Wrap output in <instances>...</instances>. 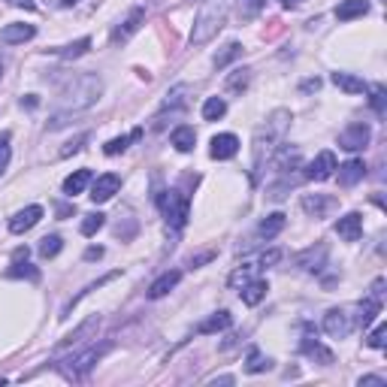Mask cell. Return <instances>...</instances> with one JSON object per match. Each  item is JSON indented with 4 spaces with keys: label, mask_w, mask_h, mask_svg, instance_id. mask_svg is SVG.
<instances>
[{
    "label": "cell",
    "mask_w": 387,
    "mask_h": 387,
    "mask_svg": "<svg viewBox=\"0 0 387 387\" xmlns=\"http://www.w3.org/2000/svg\"><path fill=\"white\" fill-rule=\"evenodd\" d=\"M100 94H103V79L97 76V73H82V76H76L64 91H60V97H58V109H60V112L48 121V127H52V130L64 127L67 124V115L82 112V109L94 106L97 100H100Z\"/></svg>",
    "instance_id": "6da1fadb"
},
{
    "label": "cell",
    "mask_w": 387,
    "mask_h": 387,
    "mask_svg": "<svg viewBox=\"0 0 387 387\" xmlns=\"http://www.w3.org/2000/svg\"><path fill=\"white\" fill-rule=\"evenodd\" d=\"M287 121H290V112H287V109H275V112L270 115V121H266L263 127H258V133H254V149H251L254 181L260 179L263 164L275 154V145H278V139H282V133H285V127H287Z\"/></svg>",
    "instance_id": "7a4b0ae2"
},
{
    "label": "cell",
    "mask_w": 387,
    "mask_h": 387,
    "mask_svg": "<svg viewBox=\"0 0 387 387\" xmlns=\"http://www.w3.org/2000/svg\"><path fill=\"white\" fill-rule=\"evenodd\" d=\"M227 21V4L224 0H209L200 12H197V21H194V31H191V43L194 46H203L218 36V31L224 28Z\"/></svg>",
    "instance_id": "3957f363"
},
{
    "label": "cell",
    "mask_w": 387,
    "mask_h": 387,
    "mask_svg": "<svg viewBox=\"0 0 387 387\" xmlns=\"http://www.w3.org/2000/svg\"><path fill=\"white\" fill-rule=\"evenodd\" d=\"M106 348L109 345H91V348H85V351H73V357H67L64 363H60V372H64V378L70 381H85L88 378V372L94 369V363L100 360L106 354Z\"/></svg>",
    "instance_id": "277c9868"
},
{
    "label": "cell",
    "mask_w": 387,
    "mask_h": 387,
    "mask_svg": "<svg viewBox=\"0 0 387 387\" xmlns=\"http://www.w3.org/2000/svg\"><path fill=\"white\" fill-rule=\"evenodd\" d=\"M360 327V306H339L324 314V333L333 339H345Z\"/></svg>",
    "instance_id": "5b68a950"
},
{
    "label": "cell",
    "mask_w": 387,
    "mask_h": 387,
    "mask_svg": "<svg viewBox=\"0 0 387 387\" xmlns=\"http://www.w3.org/2000/svg\"><path fill=\"white\" fill-rule=\"evenodd\" d=\"M154 200H157V206H161L166 224H173L176 230L188 224V215H191V200H188V194H181V191L173 188V191L154 194Z\"/></svg>",
    "instance_id": "8992f818"
},
{
    "label": "cell",
    "mask_w": 387,
    "mask_h": 387,
    "mask_svg": "<svg viewBox=\"0 0 387 387\" xmlns=\"http://www.w3.org/2000/svg\"><path fill=\"white\" fill-rule=\"evenodd\" d=\"M372 139V130L366 124H351L348 130L339 133V149H345V152H360V149H366Z\"/></svg>",
    "instance_id": "52a82bcc"
},
{
    "label": "cell",
    "mask_w": 387,
    "mask_h": 387,
    "mask_svg": "<svg viewBox=\"0 0 387 387\" xmlns=\"http://www.w3.org/2000/svg\"><path fill=\"white\" fill-rule=\"evenodd\" d=\"M333 209H339V200L330 197V194H306L302 197V212L312 218H327Z\"/></svg>",
    "instance_id": "ba28073f"
},
{
    "label": "cell",
    "mask_w": 387,
    "mask_h": 387,
    "mask_svg": "<svg viewBox=\"0 0 387 387\" xmlns=\"http://www.w3.org/2000/svg\"><path fill=\"white\" fill-rule=\"evenodd\" d=\"M97 327H100V314H94V318L85 321L76 333H70V336L64 339V342L58 345V354H64V351H76V348H82L85 342H88V336L97 330Z\"/></svg>",
    "instance_id": "9c48e42d"
},
{
    "label": "cell",
    "mask_w": 387,
    "mask_h": 387,
    "mask_svg": "<svg viewBox=\"0 0 387 387\" xmlns=\"http://www.w3.org/2000/svg\"><path fill=\"white\" fill-rule=\"evenodd\" d=\"M145 24V9L142 6H137V9H130L127 12V18L118 24V28L112 31V43H127L133 33H137L139 28Z\"/></svg>",
    "instance_id": "30bf717a"
},
{
    "label": "cell",
    "mask_w": 387,
    "mask_h": 387,
    "mask_svg": "<svg viewBox=\"0 0 387 387\" xmlns=\"http://www.w3.org/2000/svg\"><path fill=\"white\" fill-rule=\"evenodd\" d=\"M333 173H336V154H333V152H321V154L309 164L306 179H312V181H324V179H330Z\"/></svg>",
    "instance_id": "8fae6325"
},
{
    "label": "cell",
    "mask_w": 387,
    "mask_h": 387,
    "mask_svg": "<svg viewBox=\"0 0 387 387\" xmlns=\"http://www.w3.org/2000/svg\"><path fill=\"white\" fill-rule=\"evenodd\" d=\"M118 188H121V179L115 176V173H106V176H100L91 185V200L94 203H106V200H112L115 194H118Z\"/></svg>",
    "instance_id": "7c38bea8"
},
{
    "label": "cell",
    "mask_w": 387,
    "mask_h": 387,
    "mask_svg": "<svg viewBox=\"0 0 387 387\" xmlns=\"http://www.w3.org/2000/svg\"><path fill=\"white\" fill-rule=\"evenodd\" d=\"M336 233L342 236L345 242H357L363 236V215L360 212H348L345 218L336 221Z\"/></svg>",
    "instance_id": "4fadbf2b"
},
{
    "label": "cell",
    "mask_w": 387,
    "mask_h": 387,
    "mask_svg": "<svg viewBox=\"0 0 387 387\" xmlns=\"http://www.w3.org/2000/svg\"><path fill=\"white\" fill-rule=\"evenodd\" d=\"M239 152V139L233 137V133H218V137L212 139V149L209 154L215 157V161H230Z\"/></svg>",
    "instance_id": "5bb4252c"
},
{
    "label": "cell",
    "mask_w": 387,
    "mask_h": 387,
    "mask_svg": "<svg viewBox=\"0 0 387 387\" xmlns=\"http://www.w3.org/2000/svg\"><path fill=\"white\" fill-rule=\"evenodd\" d=\"M40 218H43V209H40V206H28V209H21V212L12 215L9 230H12V233H24V230L36 227V221H40Z\"/></svg>",
    "instance_id": "9a60e30c"
},
{
    "label": "cell",
    "mask_w": 387,
    "mask_h": 387,
    "mask_svg": "<svg viewBox=\"0 0 387 387\" xmlns=\"http://www.w3.org/2000/svg\"><path fill=\"white\" fill-rule=\"evenodd\" d=\"M33 33H36L33 24H21V21H16V24H6V28L0 31V40H4L6 46H16V43H28V40H33Z\"/></svg>",
    "instance_id": "2e32d148"
},
{
    "label": "cell",
    "mask_w": 387,
    "mask_h": 387,
    "mask_svg": "<svg viewBox=\"0 0 387 387\" xmlns=\"http://www.w3.org/2000/svg\"><path fill=\"white\" fill-rule=\"evenodd\" d=\"M302 354L312 357V360H318L321 366H330V363H333V351L324 348L314 336H306V339H302Z\"/></svg>",
    "instance_id": "e0dca14e"
},
{
    "label": "cell",
    "mask_w": 387,
    "mask_h": 387,
    "mask_svg": "<svg viewBox=\"0 0 387 387\" xmlns=\"http://www.w3.org/2000/svg\"><path fill=\"white\" fill-rule=\"evenodd\" d=\"M336 169H339V185H342V188L357 185V181L366 176V166H363V161H348V164L336 166Z\"/></svg>",
    "instance_id": "ac0fdd59"
},
{
    "label": "cell",
    "mask_w": 387,
    "mask_h": 387,
    "mask_svg": "<svg viewBox=\"0 0 387 387\" xmlns=\"http://www.w3.org/2000/svg\"><path fill=\"white\" fill-rule=\"evenodd\" d=\"M6 275H9V278H21V275H24V278H31V282H33L36 275H40V272H36L33 266L28 263V248H18V251H16V258H12V270H9Z\"/></svg>",
    "instance_id": "d6986e66"
},
{
    "label": "cell",
    "mask_w": 387,
    "mask_h": 387,
    "mask_svg": "<svg viewBox=\"0 0 387 387\" xmlns=\"http://www.w3.org/2000/svg\"><path fill=\"white\" fill-rule=\"evenodd\" d=\"M366 12H369L366 0H342V4L336 6V18L339 21H351V18H357V16H366Z\"/></svg>",
    "instance_id": "ffe728a7"
},
{
    "label": "cell",
    "mask_w": 387,
    "mask_h": 387,
    "mask_svg": "<svg viewBox=\"0 0 387 387\" xmlns=\"http://www.w3.org/2000/svg\"><path fill=\"white\" fill-rule=\"evenodd\" d=\"M266 290H270V287H266V282H260V278H251V282L242 285L239 294H242V302H245V306H258V302L266 297Z\"/></svg>",
    "instance_id": "44dd1931"
},
{
    "label": "cell",
    "mask_w": 387,
    "mask_h": 387,
    "mask_svg": "<svg viewBox=\"0 0 387 387\" xmlns=\"http://www.w3.org/2000/svg\"><path fill=\"white\" fill-rule=\"evenodd\" d=\"M179 278H181V272H176V270H173V272H164V275L157 278V282L149 287V297H152V299H161V297H166L169 290H173V287L179 285Z\"/></svg>",
    "instance_id": "7402d4cb"
},
{
    "label": "cell",
    "mask_w": 387,
    "mask_h": 387,
    "mask_svg": "<svg viewBox=\"0 0 387 387\" xmlns=\"http://www.w3.org/2000/svg\"><path fill=\"white\" fill-rule=\"evenodd\" d=\"M88 185H91V169H76L73 176H67V179H64V194H70V197H76V194H82Z\"/></svg>",
    "instance_id": "603a6c76"
},
{
    "label": "cell",
    "mask_w": 387,
    "mask_h": 387,
    "mask_svg": "<svg viewBox=\"0 0 387 387\" xmlns=\"http://www.w3.org/2000/svg\"><path fill=\"white\" fill-rule=\"evenodd\" d=\"M333 85L336 88H342L348 94H366V82L351 76V73H333Z\"/></svg>",
    "instance_id": "cb8c5ba5"
},
{
    "label": "cell",
    "mask_w": 387,
    "mask_h": 387,
    "mask_svg": "<svg viewBox=\"0 0 387 387\" xmlns=\"http://www.w3.org/2000/svg\"><path fill=\"white\" fill-rule=\"evenodd\" d=\"M324 258H327V248L324 245H318V251L314 248H309V251H302L299 258H297V266L299 270H321V263H324Z\"/></svg>",
    "instance_id": "d4e9b609"
},
{
    "label": "cell",
    "mask_w": 387,
    "mask_h": 387,
    "mask_svg": "<svg viewBox=\"0 0 387 387\" xmlns=\"http://www.w3.org/2000/svg\"><path fill=\"white\" fill-rule=\"evenodd\" d=\"M285 230V215L282 212H275V215H270L266 221H260V227H258V233L263 236V239H272V236H278Z\"/></svg>",
    "instance_id": "484cf974"
},
{
    "label": "cell",
    "mask_w": 387,
    "mask_h": 387,
    "mask_svg": "<svg viewBox=\"0 0 387 387\" xmlns=\"http://www.w3.org/2000/svg\"><path fill=\"white\" fill-rule=\"evenodd\" d=\"M230 312H218V314H212L209 321H203L200 327H197V333H218V330H227L230 327Z\"/></svg>",
    "instance_id": "4316f807"
},
{
    "label": "cell",
    "mask_w": 387,
    "mask_h": 387,
    "mask_svg": "<svg viewBox=\"0 0 387 387\" xmlns=\"http://www.w3.org/2000/svg\"><path fill=\"white\" fill-rule=\"evenodd\" d=\"M194 142H197V133H194V127H176L173 130V145L179 152H191Z\"/></svg>",
    "instance_id": "83f0119b"
},
{
    "label": "cell",
    "mask_w": 387,
    "mask_h": 387,
    "mask_svg": "<svg viewBox=\"0 0 387 387\" xmlns=\"http://www.w3.org/2000/svg\"><path fill=\"white\" fill-rule=\"evenodd\" d=\"M224 112H227L224 97H209V100L203 103V118H206V121H218V118H224Z\"/></svg>",
    "instance_id": "f1b7e54d"
},
{
    "label": "cell",
    "mask_w": 387,
    "mask_h": 387,
    "mask_svg": "<svg viewBox=\"0 0 387 387\" xmlns=\"http://www.w3.org/2000/svg\"><path fill=\"white\" fill-rule=\"evenodd\" d=\"M142 137V130H133V133H127V137H118V139H109L106 145H103V152L109 154V157H115V154H121L127 149V145L133 142V139H139Z\"/></svg>",
    "instance_id": "f546056e"
},
{
    "label": "cell",
    "mask_w": 387,
    "mask_h": 387,
    "mask_svg": "<svg viewBox=\"0 0 387 387\" xmlns=\"http://www.w3.org/2000/svg\"><path fill=\"white\" fill-rule=\"evenodd\" d=\"M272 366V360L270 357H263L260 354V351L258 348H254L251 351V354H248V363H245V372H251V375H258V372H266V369H270Z\"/></svg>",
    "instance_id": "4dcf8cb0"
},
{
    "label": "cell",
    "mask_w": 387,
    "mask_h": 387,
    "mask_svg": "<svg viewBox=\"0 0 387 387\" xmlns=\"http://www.w3.org/2000/svg\"><path fill=\"white\" fill-rule=\"evenodd\" d=\"M239 55H242V46H239V43H227V46L221 48V52L215 55V67L221 70V67H227V64H230V60H236Z\"/></svg>",
    "instance_id": "1f68e13d"
},
{
    "label": "cell",
    "mask_w": 387,
    "mask_h": 387,
    "mask_svg": "<svg viewBox=\"0 0 387 387\" xmlns=\"http://www.w3.org/2000/svg\"><path fill=\"white\" fill-rule=\"evenodd\" d=\"M185 94H191V88H188V85H176V88L166 94L164 109H179V106H185V100H188Z\"/></svg>",
    "instance_id": "d6a6232c"
},
{
    "label": "cell",
    "mask_w": 387,
    "mask_h": 387,
    "mask_svg": "<svg viewBox=\"0 0 387 387\" xmlns=\"http://www.w3.org/2000/svg\"><path fill=\"white\" fill-rule=\"evenodd\" d=\"M254 270H260V266H251V263L236 266V272L230 275V287H242L245 282H251V278H254Z\"/></svg>",
    "instance_id": "836d02e7"
},
{
    "label": "cell",
    "mask_w": 387,
    "mask_h": 387,
    "mask_svg": "<svg viewBox=\"0 0 387 387\" xmlns=\"http://www.w3.org/2000/svg\"><path fill=\"white\" fill-rule=\"evenodd\" d=\"M369 103H372V109H375V115H381V118L387 115V91H384V85H375Z\"/></svg>",
    "instance_id": "e575fe53"
},
{
    "label": "cell",
    "mask_w": 387,
    "mask_h": 387,
    "mask_svg": "<svg viewBox=\"0 0 387 387\" xmlns=\"http://www.w3.org/2000/svg\"><path fill=\"white\" fill-rule=\"evenodd\" d=\"M103 221H106V215H100V212H94V215H85V221H82V236H94L97 230L103 227Z\"/></svg>",
    "instance_id": "d590c367"
},
{
    "label": "cell",
    "mask_w": 387,
    "mask_h": 387,
    "mask_svg": "<svg viewBox=\"0 0 387 387\" xmlns=\"http://www.w3.org/2000/svg\"><path fill=\"white\" fill-rule=\"evenodd\" d=\"M88 48H91V40H88V36H82V40H76V43H73V46H64V48H60V58H79V55H85V52H88Z\"/></svg>",
    "instance_id": "8d00e7d4"
},
{
    "label": "cell",
    "mask_w": 387,
    "mask_h": 387,
    "mask_svg": "<svg viewBox=\"0 0 387 387\" xmlns=\"http://www.w3.org/2000/svg\"><path fill=\"white\" fill-rule=\"evenodd\" d=\"M60 248H64V239H60V236H46V239L40 242V254H43L46 260H48V258H55V254H58Z\"/></svg>",
    "instance_id": "74e56055"
},
{
    "label": "cell",
    "mask_w": 387,
    "mask_h": 387,
    "mask_svg": "<svg viewBox=\"0 0 387 387\" xmlns=\"http://www.w3.org/2000/svg\"><path fill=\"white\" fill-rule=\"evenodd\" d=\"M9 142H12L9 133H0V173L9 166V157H12V145Z\"/></svg>",
    "instance_id": "f35d334b"
},
{
    "label": "cell",
    "mask_w": 387,
    "mask_h": 387,
    "mask_svg": "<svg viewBox=\"0 0 387 387\" xmlns=\"http://www.w3.org/2000/svg\"><path fill=\"white\" fill-rule=\"evenodd\" d=\"M366 342H369V348H384V345H387V324H378V327H375V330L369 333Z\"/></svg>",
    "instance_id": "ab89813d"
},
{
    "label": "cell",
    "mask_w": 387,
    "mask_h": 387,
    "mask_svg": "<svg viewBox=\"0 0 387 387\" xmlns=\"http://www.w3.org/2000/svg\"><path fill=\"white\" fill-rule=\"evenodd\" d=\"M263 4H266V0H245V4H242V9H239V12H242V18L251 21V18L263 9Z\"/></svg>",
    "instance_id": "60d3db41"
},
{
    "label": "cell",
    "mask_w": 387,
    "mask_h": 387,
    "mask_svg": "<svg viewBox=\"0 0 387 387\" xmlns=\"http://www.w3.org/2000/svg\"><path fill=\"white\" fill-rule=\"evenodd\" d=\"M248 79H251V70H236V76H230V91H242L248 85Z\"/></svg>",
    "instance_id": "b9f144b4"
},
{
    "label": "cell",
    "mask_w": 387,
    "mask_h": 387,
    "mask_svg": "<svg viewBox=\"0 0 387 387\" xmlns=\"http://www.w3.org/2000/svg\"><path fill=\"white\" fill-rule=\"evenodd\" d=\"M278 260H282V251L272 248V251H263V254H260L258 266H260V270H266V266H272V263H278Z\"/></svg>",
    "instance_id": "7bdbcfd3"
},
{
    "label": "cell",
    "mask_w": 387,
    "mask_h": 387,
    "mask_svg": "<svg viewBox=\"0 0 387 387\" xmlns=\"http://www.w3.org/2000/svg\"><path fill=\"white\" fill-rule=\"evenodd\" d=\"M360 387H387V381L378 378V375H363V378H360Z\"/></svg>",
    "instance_id": "ee69618b"
},
{
    "label": "cell",
    "mask_w": 387,
    "mask_h": 387,
    "mask_svg": "<svg viewBox=\"0 0 387 387\" xmlns=\"http://www.w3.org/2000/svg\"><path fill=\"white\" fill-rule=\"evenodd\" d=\"M85 139H88V137H79L76 142H70V145H67V149H60V154H64V157H67V154H73V152H79V149H82V142H85Z\"/></svg>",
    "instance_id": "f6af8a7d"
},
{
    "label": "cell",
    "mask_w": 387,
    "mask_h": 387,
    "mask_svg": "<svg viewBox=\"0 0 387 387\" xmlns=\"http://www.w3.org/2000/svg\"><path fill=\"white\" fill-rule=\"evenodd\" d=\"M212 258H215V251H206V254H200V258H194V260H191V266H200V263L212 260Z\"/></svg>",
    "instance_id": "bcb514c9"
},
{
    "label": "cell",
    "mask_w": 387,
    "mask_h": 387,
    "mask_svg": "<svg viewBox=\"0 0 387 387\" xmlns=\"http://www.w3.org/2000/svg\"><path fill=\"white\" fill-rule=\"evenodd\" d=\"M321 88V79H309V82H302V91H318Z\"/></svg>",
    "instance_id": "7dc6e473"
},
{
    "label": "cell",
    "mask_w": 387,
    "mask_h": 387,
    "mask_svg": "<svg viewBox=\"0 0 387 387\" xmlns=\"http://www.w3.org/2000/svg\"><path fill=\"white\" fill-rule=\"evenodd\" d=\"M97 258H103V248H88L85 251V260H97Z\"/></svg>",
    "instance_id": "c3c4849f"
},
{
    "label": "cell",
    "mask_w": 387,
    "mask_h": 387,
    "mask_svg": "<svg viewBox=\"0 0 387 387\" xmlns=\"http://www.w3.org/2000/svg\"><path fill=\"white\" fill-rule=\"evenodd\" d=\"M6 4H12V6H33V0H6Z\"/></svg>",
    "instance_id": "681fc988"
},
{
    "label": "cell",
    "mask_w": 387,
    "mask_h": 387,
    "mask_svg": "<svg viewBox=\"0 0 387 387\" xmlns=\"http://www.w3.org/2000/svg\"><path fill=\"white\" fill-rule=\"evenodd\" d=\"M302 4V0H282V6H287V9H297Z\"/></svg>",
    "instance_id": "f907efd6"
},
{
    "label": "cell",
    "mask_w": 387,
    "mask_h": 387,
    "mask_svg": "<svg viewBox=\"0 0 387 387\" xmlns=\"http://www.w3.org/2000/svg\"><path fill=\"white\" fill-rule=\"evenodd\" d=\"M60 4H64V6H73V4H76V0H60Z\"/></svg>",
    "instance_id": "816d5d0a"
},
{
    "label": "cell",
    "mask_w": 387,
    "mask_h": 387,
    "mask_svg": "<svg viewBox=\"0 0 387 387\" xmlns=\"http://www.w3.org/2000/svg\"><path fill=\"white\" fill-rule=\"evenodd\" d=\"M0 76H4V60H0Z\"/></svg>",
    "instance_id": "f5cc1de1"
}]
</instances>
